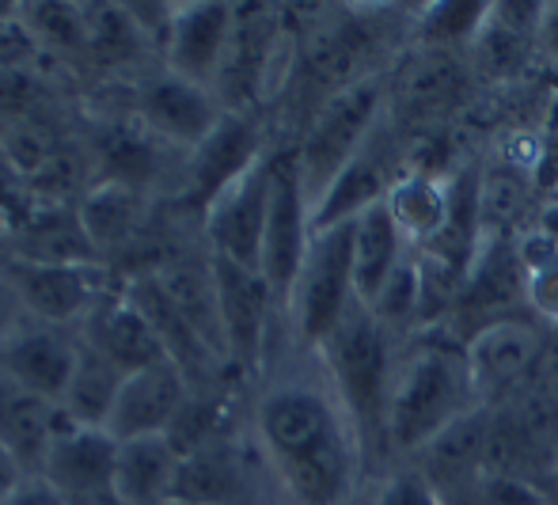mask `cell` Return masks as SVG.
I'll return each instance as SVG.
<instances>
[{"label": "cell", "instance_id": "38", "mask_svg": "<svg viewBox=\"0 0 558 505\" xmlns=\"http://www.w3.org/2000/svg\"><path fill=\"white\" fill-rule=\"evenodd\" d=\"M20 315H23L20 293H15V286L4 278V270H0V346H4L8 338L15 335V330H23Z\"/></svg>", "mask_w": 558, "mask_h": 505}, {"label": "cell", "instance_id": "21", "mask_svg": "<svg viewBox=\"0 0 558 505\" xmlns=\"http://www.w3.org/2000/svg\"><path fill=\"white\" fill-rule=\"evenodd\" d=\"M407 251L411 243L403 240L384 202L353 220V293L361 304L373 308L380 301L384 286L407 263Z\"/></svg>", "mask_w": 558, "mask_h": 505}, {"label": "cell", "instance_id": "7", "mask_svg": "<svg viewBox=\"0 0 558 505\" xmlns=\"http://www.w3.org/2000/svg\"><path fill=\"white\" fill-rule=\"evenodd\" d=\"M266 209H270V156H263L240 183L228 187L206 209L209 255L243 266V270H258L263 266Z\"/></svg>", "mask_w": 558, "mask_h": 505}, {"label": "cell", "instance_id": "15", "mask_svg": "<svg viewBox=\"0 0 558 505\" xmlns=\"http://www.w3.org/2000/svg\"><path fill=\"white\" fill-rule=\"evenodd\" d=\"M391 168H396V160H391L388 137H384V130H376L373 137L365 141V148L338 171L335 183L319 194L316 205H312V228L327 232V228H338V225H353L361 213L380 205L388 199L391 183L403 176V171H391Z\"/></svg>", "mask_w": 558, "mask_h": 505}, {"label": "cell", "instance_id": "8", "mask_svg": "<svg viewBox=\"0 0 558 505\" xmlns=\"http://www.w3.org/2000/svg\"><path fill=\"white\" fill-rule=\"evenodd\" d=\"M114 456L118 441L107 430L96 425H81L73 418H65L61 410V422L50 437L43 460V479L61 494L65 502H84L99 498V494L114 491Z\"/></svg>", "mask_w": 558, "mask_h": 505}, {"label": "cell", "instance_id": "24", "mask_svg": "<svg viewBox=\"0 0 558 505\" xmlns=\"http://www.w3.org/2000/svg\"><path fill=\"white\" fill-rule=\"evenodd\" d=\"M61 422V407L35 392L20 388L12 376L0 373V445L15 453L27 476H43L50 437Z\"/></svg>", "mask_w": 558, "mask_h": 505}, {"label": "cell", "instance_id": "26", "mask_svg": "<svg viewBox=\"0 0 558 505\" xmlns=\"http://www.w3.org/2000/svg\"><path fill=\"white\" fill-rule=\"evenodd\" d=\"M460 96V65L448 50H422L399 73L396 99L411 122H429L434 115L448 110Z\"/></svg>", "mask_w": 558, "mask_h": 505}, {"label": "cell", "instance_id": "1", "mask_svg": "<svg viewBox=\"0 0 558 505\" xmlns=\"http://www.w3.org/2000/svg\"><path fill=\"white\" fill-rule=\"evenodd\" d=\"M258 445L296 505H342L361 464V445L331 392L281 384L255 414Z\"/></svg>", "mask_w": 558, "mask_h": 505}, {"label": "cell", "instance_id": "10", "mask_svg": "<svg viewBox=\"0 0 558 505\" xmlns=\"http://www.w3.org/2000/svg\"><path fill=\"white\" fill-rule=\"evenodd\" d=\"M263 137L243 110H225L217 130L191 153V176H186V202L209 209L232 183H240L258 160H263Z\"/></svg>", "mask_w": 558, "mask_h": 505}, {"label": "cell", "instance_id": "44", "mask_svg": "<svg viewBox=\"0 0 558 505\" xmlns=\"http://www.w3.org/2000/svg\"><path fill=\"white\" fill-rule=\"evenodd\" d=\"M555 479H558V456H555Z\"/></svg>", "mask_w": 558, "mask_h": 505}, {"label": "cell", "instance_id": "30", "mask_svg": "<svg viewBox=\"0 0 558 505\" xmlns=\"http://www.w3.org/2000/svg\"><path fill=\"white\" fill-rule=\"evenodd\" d=\"M494 4L483 0H441V4H426L418 15V38L429 50H448L456 46L478 43L486 27H490Z\"/></svg>", "mask_w": 558, "mask_h": 505}, {"label": "cell", "instance_id": "18", "mask_svg": "<svg viewBox=\"0 0 558 505\" xmlns=\"http://www.w3.org/2000/svg\"><path fill=\"white\" fill-rule=\"evenodd\" d=\"M84 342L96 346L122 376H133V373H141V369L171 361L160 335L153 330V323L141 315V308L133 304L130 297H122V301H99L96 312L88 315V335H84Z\"/></svg>", "mask_w": 558, "mask_h": 505}, {"label": "cell", "instance_id": "28", "mask_svg": "<svg viewBox=\"0 0 558 505\" xmlns=\"http://www.w3.org/2000/svg\"><path fill=\"white\" fill-rule=\"evenodd\" d=\"M517 263L524 274V304L532 315L558 323V243L547 228H532L517 240Z\"/></svg>", "mask_w": 558, "mask_h": 505}, {"label": "cell", "instance_id": "11", "mask_svg": "<svg viewBox=\"0 0 558 505\" xmlns=\"http://www.w3.org/2000/svg\"><path fill=\"white\" fill-rule=\"evenodd\" d=\"M209 258H214L217 297H221L228 361L243 369H258L266 350V330H270V304L278 297L258 270H243V266L225 263L217 255Z\"/></svg>", "mask_w": 558, "mask_h": 505}, {"label": "cell", "instance_id": "6", "mask_svg": "<svg viewBox=\"0 0 558 505\" xmlns=\"http://www.w3.org/2000/svg\"><path fill=\"white\" fill-rule=\"evenodd\" d=\"M312 199L304 187V171L296 160V148L270 156V209H266L263 232V278L270 281L274 297L293 293L296 274L312 248Z\"/></svg>", "mask_w": 558, "mask_h": 505}, {"label": "cell", "instance_id": "34", "mask_svg": "<svg viewBox=\"0 0 558 505\" xmlns=\"http://www.w3.org/2000/svg\"><path fill=\"white\" fill-rule=\"evenodd\" d=\"M31 199H27V179H23V168L15 160H8L0 153V220L4 225L23 228L31 220Z\"/></svg>", "mask_w": 558, "mask_h": 505}, {"label": "cell", "instance_id": "23", "mask_svg": "<svg viewBox=\"0 0 558 505\" xmlns=\"http://www.w3.org/2000/svg\"><path fill=\"white\" fill-rule=\"evenodd\" d=\"M391 220L411 248H429L445 232L448 205H452V176H437L429 168H411L391 183L388 199Z\"/></svg>", "mask_w": 558, "mask_h": 505}, {"label": "cell", "instance_id": "41", "mask_svg": "<svg viewBox=\"0 0 558 505\" xmlns=\"http://www.w3.org/2000/svg\"><path fill=\"white\" fill-rule=\"evenodd\" d=\"M539 38H544V46L558 58V4H547L544 27H539Z\"/></svg>", "mask_w": 558, "mask_h": 505}, {"label": "cell", "instance_id": "17", "mask_svg": "<svg viewBox=\"0 0 558 505\" xmlns=\"http://www.w3.org/2000/svg\"><path fill=\"white\" fill-rule=\"evenodd\" d=\"M76 358H81V346L69 342L65 335H58L50 327H27L15 330L0 346V373L12 376L20 388L61 407L69 384H73Z\"/></svg>", "mask_w": 558, "mask_h": 505}, {"label": "cell", "instance_id": "45", "mask_svg": "<svg viewBox=\"0 0 558 505\" xmlns=\"http://www.w3.org/2000/svg\"><path fill=\"white\" fill-rule=\"evenodd\" d=\"M0 228H4V220H0Z\"/></svg>", "mask_w": 558, "mask_h": 505}, {"label": "cell", "instance_id": "16", "mask_svg": "<svg viewBox=\"0 0 558 505\" xmlns=\"http://www.w3.org/2000/svg\"><path fill=\"white\" fill-rule=\"evenodd\" d=\"M225 110L228 107H221V99L214 92L183 81L175 73L156 76L141 92V122H145V130L171 141V145H186L191 153L217 130Z\"/></svg>", "mask_w": 558, "mask_h": 505}, {"label": "cell", "instance_id": "32", "mask_svg": "<svg viewBox=\"0 0 558 505\" xmlns=\"http://www.w3.org/2000/svg\"><path fill=\"white\" fill-rule=\"evenodd\" d=\"M104 160H107V168H111V183H122V187H133V191H137L141 176H148V168H153L148 133L114 130L111 137H107Z\"/></svg>", "mask_w": 558, "mask_h": 505}, {"label": "cell", "instance_id": "25", "mask_svg": "<svg viewBox=\"0 0 558 505\" xmlns=\"http://www.w3.org/2000/svg\"><path fill=\"white\" fill-rule=\"evenodd\" d=\"M247 483H251L247 464L221 437L214 445L198 448V453L183 456L175 498L194 505H235L247 494Z\"/></svg>", "mask_w": 558, "mask_h": 505}, {"label": "cell", "instance_id": "20", "mask_svg": "<svg viewBox=\"0 0 558 505\" xmlns=\"http://www.w3.org/2000/svg\"><path fill=\"white\" fill-rule=\"evenodd\" d=\"M278 43L274 35V15L263 4H240L232 20V38H228L225 65L217 76V99L228 103V110H240L243 99H251L266 81L270 50Z\"/></svg>", "mask_w": 558, "mask_h": 505}, {"label": "cell", "instance_id": "37", "mask_svg": "<svg viewBox=\"0 0 558 505\" xmlns=\"http://www.w3.org/2000/svg\"><path fill=\"white\" fill-rule=\"evenodd\" d=\"M490 505H551L529 476H486Z\"/></svg>", "mask_w": 558, "mask_h": 505}, {"label": "cell", "instance_id": "31", "mask_svg": "<svg viewBox=\"0 0 558 505\" xmlns=\"http://www.w3.org/2000/svg\"><path fill=\"white\" fill-rule=\"evenodd\" d=\"M20 20L35 35V43L58 46V50H88V20L76 4H27Z\"/></svg>", "mask_w": 558, "mask_h": 505}, {"label": "cell", "instance_id": "35", "mask_svg": "<svg viewBox=\"0 0 558 505\" xmlns=\"http://www.w3.org/2000/svg\"><path fill=\"white\" fill-rule=\"evenodd\" d=\"M38 99V76L31 69H0V122L23 118Z\"/></svg>", "mask_w": 558, "mask_h": 505}, {"label": "cell", "instance_id": "43", "mask_svg": "<svg viewBox=\"0 0 558 505\" xmlns=\"http://www.w3.org/2000/svg\"><path fill=\"white\" fill-rule=\"evenodd\" d=\"M168 505H194V502H183V498H175V502H168Z\"/></svg>", "mask_w": 558, "mask_h": 505}, {"label": "cell", "instance_id": "22", "mask_svg": "<svg viewBox=\"0 0 558 505\" xmlns=\"http://www.w3.org/2000/svg\"><path fill=\"white\" fill-rule=\"evenodd\" d=\"M160 289L168 293V301L175 304V312L183 315L186 327L198 335V342L214 353L217 361L228 358L225 346V323H221V297H217V278H214V258L209 263H171L156 274Z\"/></svg>", "mask_w": 558, "mask_h": 505}, {"label": "cell", "instance_id": "36", "mask_svg": "<svg viewBox=\"0 0 558 505\" xmlns=\"http://www.w3.org/2000/svg\"><path fill=\"white\" fill-rule=\"evenodd\" d=\"M20 12V8H15ZM15 12L0 15V69H27L31 58L38 53L35 35Z\"/></svg>", "mask_w": 558, "mask_h": 505}, {"label": "cell", "instance_id": "12", "mask_svg": "<svg viewBox=\"0 0 558 505\" xmlns=\"http://www.w3.org/2000/svg\"><path fill=\"white\" fill-rule=\"evenodd\" d=\"M4 278L15 286L27 312L46 323H69L76 315H92L99 304V270L92 263H27L12 258Z\"/></svg>", "mask_w": 558, "mask_h": 505}, {"label": "cell", "instance_id": "4", "mask_svg": "<svg viewBox=\"0 0 558 505\" xmlns=\"http://www.w3.org/2000/svg\"><path fill=\"white\" fill-rule=\"evenodd\" d=\"M384 118V84L376 76L335 92L316 107L308 133L296 145V160L304 171V187L316 205L319 194L335 183V176L365 148V141L380 130Z\"/></svg>", "mask_w": 558, "mask_h": 505}, {"label": "cell", "instance_id": "27", "mask_svg": "<svg viewBox=\"0 0 558 505\" xmlns=\"http://www.w3.org/2000/svg\"><path fill=\"white\" fill-rule=\"evenodd\" d=\"M122 381H125V376L118 373V369L96 350V346L81 342L76 373H73V384H69L65 399H61V410H65V418H73V422L104 430L107 418H111V407L118 399Z\"/></svg>", "mask_w": 558, "mask_h": 505}, {"label": "cell", "instance_id": "9", "mask_svg": "<svg viewBox=\"0 0 558 505\" xmlns=\"http://www.w3.org/2000/svg\"><path fill=\"white\" fill-rule=\"evenodd\" d=\"M539 353H544V342H539V330L529 320L501 315V320L483 323L463 342V361H468L478 404L517 388L536 369Z\"/></svg>", "mask_w": 558, "mask_h": 505}, {"label": "cell", "instance_id": "29", "mask_svg": "<svg viewBox=\"0 0 558 505\" xmlns=\"http://www.w3.org/2000/svg\"><path fill=\"white\" fill-rule=\"evenodd\" d=\"M137 217H141V194L133 187L111 183V179L81 202V225L92 248L122 243L125 236H133Z\"/></svg>", "mask_w": 558, "mask_h": 505}, {"label": "cell", "instance_id": "39", "mask_svg": "<svg viewBox=\"0 0 558 505\" xmlns=\"http://www.w3.org/2000/svg\"><path fill=\"white\" fill-rule=\"evenodd\" d=\"M4 505H69V502L61 498V494L53 491V486L46 483L43 476H31L27 483H23L20 491H15Z\"/></svg>", "mask_w": 558, "mask_h": 505}, {"label": "cell", "instance_id": "40", "mask_svg": "<svg viewBox=\"0 0 558 505\" xmlns=\"http://www.w3.org/2000/svg\"><path fill=\"white\" fill-rule=\"evenodd\" d=\"M27 468H23L20 460H15V453L8 445H0V505L12 498L15 491H20L23 483H27Z\"/></svg>", "mask_w": 558, "mask_h": 505}, {"label": "cell", "instance_id": "19", "mask_svg": "<svg viewBox=\"0 0 558 505\" xmlns=\"http://www.w3.org/2000/svg\"><path fill=\"white\" fill-rule=\"evenodd\" d=\"M179 471H183V453L171 445L168 433L118 441L111 486L125 505H168L175 502Z\"/></svg>", "mask_w": 558, "mask_h": 505}, {"label": "cell", "instance_id": "2", "mask_svg": "<svg viewBox=\"0 0 558 505\" xmlns=\"http://www.w3.org/2000/svg\"><path fill=\"white\" fill-rule=\"evenodd\" d=\"M478 404L463 346H414L399 358L388 399V441L396 453H426Z\"/></svg>", "mask_w": 558, "mask_h": 505}, {"label": "cell", "instance_id": "33", "mask_svg": "<svg viewBox=\"0 0 558 505\" xmlns=\"http://www.w3.org/2000/svg\"><path fill=\"white\" fill-rule=\"evenodd\" d=\"M373 505H445V498H441V486H437L426 471L403 468L384 479Z\"/></svg>", "mask_w": 558, "mask_h": 505}, {"label": "cell", "instance_id": "3", "mask_svg": "<svg viewBox=\"0 0 558 505\" xmlns=\"http://www.w3.org/2000/svg\"><path fill=\"white\" fill-rule=\"evenodd\" d=\"M319 358L331 376V396L365 456L368 441H388V399L399 365L391 353V330L357 301L335 327V335L319 346Z\"/></svg>", "mask_w": 558, "mask_h": 505}, {"label": "cell", "instance_id": "5", "mask_svg": "<svg viewBox=\"0 0 558 505\" xmlns=\"http://www.w3.org/2000/svg\"><path fill=\"white\" fill-rule=\"evenodd\" d=\"M353 304V225H338L312 236L308 258L289 293V315L301 342L319 350Z\"/></svg>", "mask_w": 558, "mask_h": 505}, {"label": "cell", "instance_id": "42", "mask_svg": "<svg viewBox=\"0 0 558 505\" xmlns=\"http://www.w3.org/2000/svg\"><path fill=\"white\" fill-rule=\"evenodd\" d=\"M544 228H547V232L555 236V243H558V205H555V209H547V217H544Z\"/></svg>", "mask_w": 558, "mask_h": 505}, {"label": "cell", "instance_id": "13", "mask_svg": "<svg viewBox=\"0 0 558 505\" xmlns=\"http://www.w3.org/2000/svg\"><path fill=\"white\" fill-rule=\"evenodd\" d=\"M186 373L175 361H163V365L141 369V373L125 376L118 399L111 407L104 430L114 441H133V437H156V433H168L175 425V418L186 407Z\"/></svg>", "mask_w": 558, "mask_h": 505}, {"label": "cell", "instance_id": "14", "mask_svg": "<svg viewBox=\"0 0 558 505\" xmlns=\"http://www.w3.org/2000/svg\"><path fill=\"white\" fill-rule=\"evenodd\" d=\"M232 4H217V0H198V4H179L171 15L168 31V65L175 76L214 92L217 76L225 65L228 38H232Z\"/></svg>", "mask_w": 558, "mask_h": 505}]
</instances>
